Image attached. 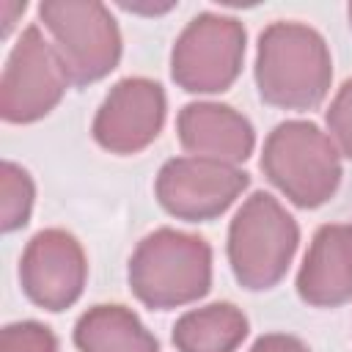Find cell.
<instances>
[{
  "label": "cell",
  "mask_w": 352,
  "mask_h": 352,
  "mask_svg": "<svg viewBox=\"0 0 352 352\" xmlns=\"http://www.w3.org/2000/svg\"><path fill=\"white\" fill-rule=\"evenodd\" d=\"M38 16L74 85L96 82L118 66L121 30L107 6L94 0H47L38 6Z\"/></svg>",
  "instance_id": "cell-5"
},
{
  "label": "cell",
  "mask_w": 352,
  "mask_h": 352,
  "mask_svg": "<svg viewBox=\"0 0 352 352\" xmlns=\"http://www.w3.org/2000/svg\"><path fill=\"white\" fill-rule=\"evenodd\" d=\"M245 28L234 16L198 14L176 38L170 74L190 94H220L242 72Z\"/></svg>",
  "instance_id": "cell-6"
},
{
  "label": "cell",
  "mask_w": 352,
  "mask_h": 352,
  "mask_svg": "<svg viewBox=\"0 0 352 352\" xmlns=\"http://www.w3.org/2000/svg\"><path fill=\"white\" fill-rule=\"evenodd\" d=\"M129 286L154 311L195 302L212 286L209 242L173 228L148 234L129 258Z\"/></svg>",
  "instance_id": "cell-2"
},
{
  "label": "cell",
  "mask_w": 352,
  "mask_h": 352,
  "mask_svg": "<svg viewBox=\"0 0 352 352\" xmlns=\"http://www.w3.org/2000/svg\"><path fill=\"white\" fill-rule=\"evenodd\" d=\"M250 352H311L297 336H286V333H270V336H261Z\"/></svg>",
  "instance_id": "cell-18"
},
{
  "label": "cell",
  "mask_w": 352,
  "mask_h": 352,
  "mask_svg": "<svg viewBox=\"0 0 352 352\" xmlns=\"http://www.w3.org/2000/svg\"><path fill=\"white\" fill-rule=\"evenodd\" d=\"M248 184L250 176L228 162L176 157L168 160L157 176V201L168 214L201 223L223 214Z\"/></svg>",
  "instance_id": "cell-8"
},
{
  "label": "cell",
  "mask_w": 352,
  "mask_h": 352,
  "mask_svg": "<svg viewBox=\"0 0 352 352\" xmlns=\"http://www.w3.org/2000/svg\"><path fill=\"white\" fill-rule=\"evenodd\" d=\"M80 352H160L157 338L135 311L124 305H94L74 324Z\"/></svg>",
  "instance_id": "cell-13"
},
{
  "label": "cell",
  "mask_w": 352,
  "mask_h": 352,
  "mask_svg": "<svg viewBox=\"0 0 352 352\" xmlns=\"http://www.w3.org/2000/svg\"><path fill=\"white\" fill-rule=\"evenodd\" d=\"M88 261L74 234L63 228L38 231L19 261V280L30 302L47 311H63L82 294Z\"/></svg>",
  "instance_id": "cell-9"
},
{
  "label": "cell",
  "mask_w": 352,
  "mask_h": 352,
  "mask_svg": "<svg viewBox=\"0 0 352 352\" xmlns=\"http://www.w3.org/2000/svg\"><path fill=\"white\" fill-rule=\"evenodd\" d=\"M165 124V91L146 77H126L110 88L96 118L94 140L113 154H135L157 140Z\"/></svg>",
  "instance_id": "cell-10"
},
{
  "label": "cell",
  "mask_w": 352,
  "mask_h": 352,
  "mask_svg": "<svg viewBox=\"0 0 352 352\" xmlns=\"http://www.w3.org/2000/svg\"><path fill=\"white\" fill-rule=\"evenodd\" d=\"M333 60L324 38L300 22H272L258 36L256 85L267 104L316 107L330 88Z\"/></svg>",
  "instance_id": "cell-1"
},
{
  "label": "cell",
  "mask_w": 352,
  "mask_h": 352,
  "mask_svg": "<svg viewBox=\"0 0 352 352\" xmlns=\"http://www.w3.org/2000/svg\"><path fill=\"white\" fill-rule=\"evenodd\" d=\"M0 352H58V338L47 324L14 322L0 333Z\"/></svg>",
  "instance_id": "cell-16"
},
{
  "label": "cell",
  "mask_w": 352,
  "mask_h": 352,
  "mask_svg": "<svg viewBox=\"0 0 352 352\" xmlns=\"http://www.w3.org/2000/svg\"><path fill=\"white\" fill-rule=\"evenodd\" d=\"M33 179L25 168L14 165V162H3L0 165V228L16 231L30 220V209H33Z\"/></svg>",
  "instance_id": "cell-15"
},
{
  "label": "cell",
  "mask_w": 352,
  "mask_h": 352,
  "mask_svg": "<svg viewBox=\"0 0 352 352\" xmlns=\"http://www.w3.org/2000/svg\"><path fill=\"white\" fill-rule=\"evenodd\" d=\"M179 140L195 157L217 162H245L256 146L250 121L228 104L217 102H192L179 113L176 121Z\"/></svg>",
  "instance_id": "cell-11"
},
{
  "label": "cell",
  "mask_w": 352,
  "mask_h": 352,
  "mask_svg": "<svg viewBox=\"0 0 352 352\" xmlns=\"http://www.w3.org/2000/svg\"><path fill=\"white\" fill-rule=\"evenodd\" d=\"M261 170L302 209L327 204L341 184L338 148L314 121L278 124L264 143Z\"/></svg>",
  "instance_id": "cell-3"
},
{
  "label": "cell",
  "mask_w": 352,
  "mask_h": 352,
  "mask_svg": "<svg viewBox=\"0 0 352 352\" xmlns=\"http://www.w3.org/2000/svg\"><path fill=\"white\" fill-rule=\"evenodd\" d=\"M297 242L294 217L270 192H253L228 228V261L236 280L250 292L272 289L286 275Z\"/></svg>",
  "instance_id": "cell-4"
},
{
  "label": "cell",
  "mask_w": 352,
  "mask_h": 352,
  "mask_svg": "<svg viewBox=\"0 0 352 352\" xmlns=\"http://www.w3.org/2000/svg\"><path fill=\"white\" fill-rule=\"evenodd\" d=\"M327 126L341 148V154H346L352 160V80H346L336 99L330 102V110H327Z\"/></svg>",
  "instance_id": "cell-17"
},
{
  "label": "cell",
  "mask_w": 352,
  "mask_h": 352,
  "mask_svg": "<svg viewBox=\"0 0 352 352\" xmlns=\"http://www.w3.org/2000/svg\"><path fill=\"white\" fill-rule=\"evenodd\" d=\"M25 8H28L25 3H0V11H6V16H3V36L11 33V28H14V14H22Z\"/></svg>",
  "instance_id": "cell-19"
},
{
  "label": "cell",
  "mask_w": 352,
  "mask_h": 352,
  "mask_svg": "<svg viewBox=\"0 0 352 352\" xmlns=\"http://www.w3.org/2000/svg\"><path fill=\"white\" fill-rule=\"evenodd\" d=\"M349 239H352V223H349Z\"/></svg>",
  "instance_id": "cell-20"
},
{
  "label": "cell",
  "mask_w": 352,
  "mask_h": 352,
  "mask_svg": "<svg viewBox=\"0 0 352 352\" xmlns=\"http://www.w3.org/2000/svg\"><path fill=\"white\" fill-rule=\"evenodd\" d=\"M248 336V316L231 302H212L187 311L173 324L179 352H234Z\"/></svg>",
  "instance_id": "cell-14"
},
{
  "label": "cell",
  "mask_w": 352,
  "mask_h": 352,
  "mask_svg": "<svg viewBox=\"0 0 352 352\" xmlns=\"http://www.w3.org/2000/svg\"><path fill=\"white\" fill-rule=\"evenodd\" d=\"M69 74L38 25H28L14 44L0 80V116L8 124L44 118L66 94Z\"/></svg>",
  "instance_id": "cell-7"
},
{
  "label": "cell",
  "mask_w": 352,
  "mask_h": 352,
  "mask_svg": "<svg viewBox=\"0 0 352 352\" xmlns=\"http://www.w3.org/2000/svg\"><path fill=\"white\" fill-rule=\"evenodd\" d=\"M305 302L333 308L352 300V239L349 226H322L297 275Z\"/></svg>",
  "instance_id": "cell-12"
}]
</instances>
